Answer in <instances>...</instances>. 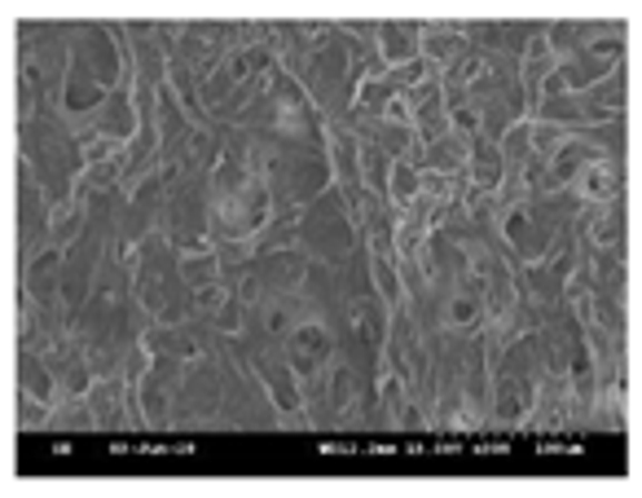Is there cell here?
Wrapping results in <instances>:
<instances>
[{
	"instance_id": "30bf717a",
	"label": "cell",
	"mask_w": 642,
	"mask_h": 498,
	"mask_svg": "<svg viewBox=\"0 0 642 498\" xmlns=\"http://www.w3.org/2000/svg\"><path fill=\"white\" fill-rule=\"evenodd\" d=\"M49 414H53L49 401L31 398V393H18V428H22V432H31V428H49Z\"/></svg>"
},
{
	"instance_id": "277c9868",
	"label": "cell",
	"mask_w": 642,
	"mask_h": 498,
	"mask_svg": "<svg viewBox=\"0 0 642 498\" xmlns=\"http://www.w3.org/2000/svg\"><path fill=\"white\" fill-rule=\"evenodd\" d=\"M92 406V414H97V428H128V380L124 375H101V380H92V389L85 393Z\"/></svg>"
},
{
	"instance_id": "6da1fadb",
	"label": "cell",
	"mask_w": 642,
	"mask_h": 498,
	"mask_svg": "<svg viewBox=\"0 0 642 498\" xmlns=\"http://www.w3.org/2000/svg\"><path fill=\"white\" fill-rule=\"evenodd\" d=\"M567 191L576 195V203H608L616 199V195H625V150H612V155L590 159V164L572 177Z\"/></svg>"
},
{
	"instance_id": "52a82bcc",
	"label": "cell",
	"mask_w": 642,
	"mask_h": 498,
	"mask_svg": "<svg viewBox=\"0 0 642 498\" xmlns=\"http://www.w3.org/2000/svg\"><path fill=\"white\" fill-rule=\"evenodd\" d=\"M53 432H97V414H92L89 398H62L49 414Z\"/></svg>"
},
{
	"instance_id": "ba28073f",
	"label": "cell",
	"mask_w": 642,
	"mask_h": 498,
	"mask_svg": "<svg viewBox=\"0 0 642 498\" xmlns=\"http://www.w3.org/2000/svg\"><path fill=\"white\" fill-rule=\"evenodd\" d=\"M369 283H374V296L383 300L387 309L405 304V287H401V274H396V265H392L387 256H374V252H369Z\"/></svg>"
},
{
	"instance_id": "3957f363",
	"label": "cell",
	"mask_w": 642,
	"mask_h": 498,
	"mask_svg": "<svg viewBox=\"0 0 642 498\" xmlns=\"http://www.w3.org/2000/svg\"><path fill=\"white\" fill-rule=\"evenodd\" d=\"M62 265H67V252H58V247L40 252V256L22 270V296L62 300Z\"/></svg>"
},
{
	"instance_id": "5b68a950",
	"label": "cell",
	"mask_w": 642,
	"mask_h": 498,
	"mask_svg": "<svg viewBox=\"0 0 642 498\" xmlns=\"http://www.w3.org/2000/svg\"><path fill=\"white\" fill-rule=\"evenodd\" d=\"M418 31L423 22H409V18H396V22H378V53L387 67H405L418 58Z\"/></svg>"
},
{
	"instance_id": "8992f818",
	"label": "cell",
	"mask_w": 642,
	"mask_h": 498,
	"mask_svg": "<svg viewBox=\"0 0 642 498\" xmlns=\"http://www.w3.org/2000/svg\"><path fill=\"white\" fill-rule=\"evenodd\" d=\"M181 256V283L185 287H207V283H220V261H216V247L203 243L194 252H177Z\"/></svg>"
},
{
	"instance_id": "7a4b0ae2",
	"label": "cell",
	"mask_w": 642,
	"mask_h": 498,
	"mask_svg": "<svg viewBox=\"0 0 642 498\" xmlns=\"http://www.w3.org/2000/svg\"><path fill=\"white\" fill-rule=\"evenodd\" d=\"M471 45H466V31H462V22H423V31H418V58L423 62H432V67H450L454 58H462Z\"/></svg>"
},
{
	"instance_id": "9c48e42d",
	"label": "cell",
	"mask_w": 642,
	"mask_h": 498,
	"mask_svg": "<svg viewBox=\"0 0 642 498\" xmlns=\"http://www.w3.org/2000/svg\"><path fill=\"white\" fill-rule=\"evenodd\" d=\"M418 186H423V173L409 159H392V168H387V203L405 207L409 199H418Z\"/></svg>"
}]
</instances>
